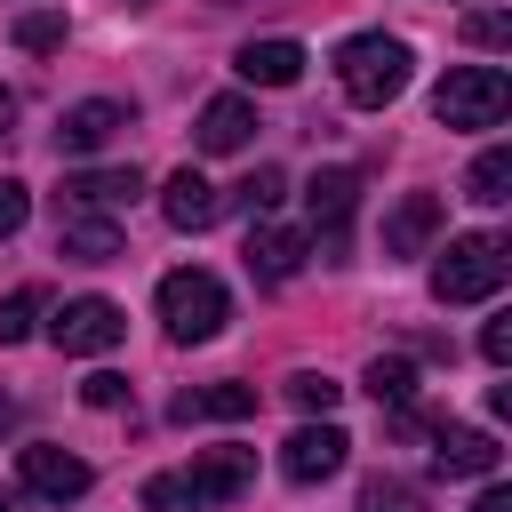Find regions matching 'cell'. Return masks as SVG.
I'll use <instances>...</instances> for the list:
<instances>
[{
    "mask_svg": "<svg viewBox=\"0 0 512 512\" xmlns=\"http://www.w3.org/2000/svg\"><path fill=\"white\" fill-rule=\"evenodd\" d=\"M256 480V448H208L184 472H152L144 480V512H216Z\"/></svg>",
    "mask_w": 512,
    "mask_h": 512,
    "instance_id": "obj_1",
    "label": "cell"
},
{
    "mask_svg": "<svg viewBox=\"0 0 512 512\" xmlns=\"http://www.w3.org/2000/svg\"><path fill=\"white\" fill-rule=\"evenodd\" d=\"M408 40H392V32H352L344 48H336V80H344V96L360 104V112H384L400 88H408Z\"/></svg>",
    "mask_w": 512,
    "mask_h": 512,
    "instance_id": "obj_2",
    "label": "cell"
},
{
    "mask_svg": "<svg viewBox=\"0 0 512 512\" xmlns=\"http://www.w3.org/2000/svg\"><path fill=\"white\" fill-rule=\"evenodd\" d=\"M504 280H512V240H496V232H464L432 264V296L440 304H488Z\"/></svg>",
    "mask_w": 512,
    "mask_h": 512,
    "instance_id": "obj_3",
    "label": "cell"
},
{
    "mask_svg": "<svg viewBox=\"0 0 512 512\" xmlns=\"http://www.w3.org/2000/svg\"><path fill=\"white\" fill-rule=\"evenodd\" d=\"M224 320H232V296H224V280H216V272L184 264V272H168V280H160V328H168L176 344H208Z\"/></svg>",
    "mask_w": 512,
    "mask_h": 512,
    "instance_id": "obj_4",
    "label": "cell"
},
{
    "mask_svg": "<svg viewBox=\"0 0 512 512\" xmlns=\"http://www.w3.org/2000/svg\"><path fill=\"white\" fill-rule=\"evenodd\" d=\"M512 112V80L496 64H456L440 88H432V120L440 128H496Z\"/></svg>",
    "mask_w": 512,
    "mask_h": 512,
    "instance_id": "obj_5",
    "label": "cell"
},
{
    "mask_svg": "<svg viewBox=\"0 0 512 512\" xmlns=\"http://www.w3.org/2000/svg\"><path fill=\"white\" fill-rule=\"evenodd\" d=\"M304 216H312V240L320 264H344L352 256V216H360V168H320L304 184Z\"/></svg>",
    "mask_w": 512,
    "mask_h": 512,
    "instance_id": "obj_6",
    "label": "cell"
},
{
    "mask_svg": "<svg viewBox=\"0 0 512 512\" xmlns=\"http://www.w3.org/2000/svg\"><path fill=\"white\" fill-rule=\"evenodd\" d=\"M128 336V312L112 304V296H72L56 320H48V344L56 352H72V360H96V352H112Z\"/></svg>",
    "mask_w": 512,
    "mask_h": 512,
    "instance_id": "obj_7",
    "label": "cell"
},
{
    "mask_svg": "<svg viewBox=\"0 0 512 512\" xmlns=\"http://www.w3.org/2000/svg\"><path fill=\"white\" fill-rule=\"evenodd\" d=\"M88 456H72V448H56V440H32V448H16V488L24 496H40V504H72V496H88Z\"/></svg>",
    "mask_w": 512,
    "mask_h": 512,
    "instance_id": "obj_8",
    "label": "cell"
},
{
    "mask_svg": "<svg viewBox=\"0 0 512 512\" xmlns=\"http://www.w3.org/2000/svg\"><path fill=\"white\" fill-rule=\"evenodd\" d=\"M344 456H352V440L320 416V424H296L288 440H280V472L296 480V488H320V480H336L344 472Z\"/></svg>",
    "mask_w": 512,
    "mask_h": 512,
    "instance_id": "obj_9",
    "label": "cell"
},
{
    "mask_svg": "<svg viewBox=\"0 0 512 512\" xmlns=\"http://www.w3.org/2000/svg\"><path fill=\"white\" fill-rule=\"evenodd\" d=\"M128 120H136V112H128L120 96H88V104H72V112L56 120V152H72V160H80V152H104Z\"/></svg>",
    "mask_w": 512,
    "mask_h": 512,
    "instance_id": "obj_10",
    "label": "cell"
},
{
    "mask_svg": "<svg viewBox=\"0 0 512 512\" xmlns=\"http://www.w3.org/2000/svg\"><path fill=\"white\" fill-rule=\"evenodd\" d=\"M56 256H72V264H112V256H128V240H120L112 216H96V208H64V224H56Z\"/></svg>",
    "mask_w": 512,
    "mask_h": 512,
    "instance_id": "obj_11",
    "label": "cell"
},
{
    "mask_svg": "<svg viewBox=\"0 0 512 512\" xmlns=\"http://www.w3.org/2000/svg\"><path fill=\"white\" fill-rule=\"evenodd\" d=\"M168 416L176 424H240V416H256V384H192V392H176L168 400Z\"/></svg>",
    "mask_w": 512,
    "mask_h": 512,
    "instance_id": "obj_12",
    "label": "cell"
},
{
    "mask_svg": "<svg viewBox=\"0 0 512 512\" xmlns=\"http://www.w3.org/2000/svg\"><path fill=\"white\" fill-rule=\"evenodd\" d=\"M432 464L456 472V480H488V472L504 464V448H496L488 432H472V424H432Z\"/></svg>",
    "mask_w": 512,
    "mask_h": 512,
    "instance_id": "obj_13",
    "label": "cell"
},
{
    "mask_svg": "<svg viewBox=\"0 0 512 512\" xmlns=\"http://www.w3.org/2000/svg\"><path fill=\"white\" fill-rule=\"evenodd\" d=\"M160 216H168L176 232H208V224L224 216V200H216V184H208L200 168H176V176L160 184Z\"/></svg>",
    "mask_w": 512,
    "mask_h": 512,
    "instance_id": "obj_14",
    "label": "cell"
},
{
    "mask_svg": "<svg viewBox=\"0 0 512 512\" xmlns=\"http://www.w3.org/2000/svg\"><path fill=\"white\" fill-rule=\"evenodd\" d=\"M440 232V192H400L384 216V256H424Z\"/></svg>",
    "mask_w": 512,
    "mask_h": 512,
    "instance_id": "obj_15",
    "label": "cell"
},
{
    "mask_svg": "<svg viewBox=\"0 0 512 512\" xmlns=\"http://www.w3.org/2000/svg\"><path fill=\"white\" fill-rule=\"evenodd\" d=\"M248 272H256L264 288H288V280L304 272V232H288V224H248Z\"/></svg>",
    "mask_w": 512,
    "mask_h": 512,
    "instance_id": "obj_16",
    "label": "cell"
},
{
    "mask_svg": "<svg viewBox=\"0 0 512 512\" xmlns=\"http://www.w3.org/2000/svg\"><path fill=\"white\" fill-rule=\"evenodd\" d=\"M232 72H240L248 88H296V80H304V48H296V40H248V48L232 56Z\"/></svg>",
    "mask_w": 512,
    "mask_h": 512,
    "instance_id": "obj_17",
    "label": "cell"
},
{
    "mask_svg": "<svg viewBox=\"0 0 512 512\" xmlns=\"http://www.w3.org/2000/svg\"><path fill=\"white\" fill-rule=\"evenodd\" d=\"M192 136H200V152H240V144L256 136V104H248V96H208Z\"/></svg>",
    "mask_w": 512,
    "mask_h": 512,
    "instance_id": "obj_18",
    "label": "cell"
},
{
    "mask_svg": "<svg viewBox=\"0 0 512 512\" xmlns=\"http://www.w3.org/2000/svg\"><path fill=\"white\" fill-rule=\"evenodd\" d=\"M136 192H144L136 168H72L64 176V208H96V216L120 208V200H136Z\"/></svg>",
    "mask_w": 512,
    "mask_h": 512,
    "instance_id": "obj_19",
    "label": "cell"
},
{
    "mask_svg": "<svg viewBox=\"0 0 512 512\" xmlns=\"http://www.w3.org/2000/svg\"><path fill=\"white\" fill-rule=\"evenodd\" d=\"M280 192H288V176H280V168H256V176H240V184H232V192H216V200H224V208H240V216H256V224H264V216H272V208H280Z\"/></svg>",
    "mask_w": 512,
    "mask_h": 512,
    "instance_id": "obj_20",
    "label": "cell"
},
{
    "mask_svg": "<svg viewBox=\"0 0 512 512\" xmlns=\"http://www.w3.org/2000/svg\"><path fill=\"white\" fill-rule=\"evenodd\" d=\"M464 184H472V200H480V208H504V200H512V152H504V144H488V152L472 160V176H464Z\"/></svg>",
    "mask_w": 512,
    "mask_h": 512,
    "instance_id": "obj_21",
    "label": "cell"
},
{
    "mask_svg": "<svg viewBox=\"0 0 512 512\" xmlns=\"http://www.w3.org/2000/svg\"><path fill=\"white\" fill-rule=\"evenodd\" d=\"M368 392H376V408H416V360H368Z\"/></svg>",
    "mask_w": 512,
    "mask_h": 512,
    "instance_id": "obj_22",
    "label": "cell"
},
{
    "mask_svg": "<svg viewBox=\"0 0 512 512\" xmlns=\"http://www.w3.org/2000/svg\"><path fill=\"white\" fill-rule=\"evenodd\" d=\"M288 400H296L304 416H328V408L344 400V384H336V376H320V368H296V376H288Z\"/></svg>",
    "mask_w": 512,
    "mask_h": 512,
    "instance_id": "obj_23",
    "label": "cell"
},
{
    "mask_svg": "<svg viewBox=\"0 0 512 512\" xmlns=\"http://www.w3.org/2000/svg\"><path fill=\"white\" fill-rule=\"evenodd\" d=\"M40 288H16V296H0V344H24L32 328H40Z\"/></svg>",
    "mask_w": 512,
    "mask_h": 512,
    "instance_id": "obj_24",
    "label": "cell"
},
{
    "mask_svg": "<svg viewBox=\"0 0 512 512\" xmlns=\"http://www.w3.org/2000/svg\"><path fill=\"white\" fill-rule=\"evenodd\" d=\"M16 48H32V56L64 48V16H56V8H32V16H16Z\"/></svg>",
    "mask_w": 512,
    "mask_h": 512,
    "instance_id": "obj_25",
    "label": "cell"
},
{
    "mask_svg": "<svg viewBox=\"0 0 512 512\" xmlns=\"http://www.w3.org/2000/svg\"><path fill=\"white\" fill-rule=\"evenodd\" d=\"M360 512H424V496H416L408 480H384V472H376V480L360 488Z\"/></svg>",
    "mask_w": 512,
    "mask_h": 512,
    "instance_id": "obj_26",
    "label": "cell"
},
{
    "mask_svg": "<svg viewBox=\"0 0 512 512\" xmlns=\"http://www.w3.org/2000/svg\"><path fill=\"white\" fill-rule=\"evenodd\" d=\"M464 40H472V48H504V40H512V16H504V8H480V16H464Z\"/></svg>",
    "mask_w": 512,
    "mask_h": 512,
    "instance_id": "obj_27",
    "label": "cell"
},
{
    "mask_svg": "<svg viewBox=\"0 0 512 512\" xmlns=\"http://www.w3.org/2000/svg\"><path fill=\"white\" fill-rule=\"evenodd\" d=\"M80 400H88V408H104V416H112V408H128V376H112V368H96V376L80 384Z\"/></svg>",
    "mask_w": 512,
    "mask_h": 512,
    "instance_id": "obj_28",
    "label": "cell"
},
{
    "mask_svg": "<svg viewBox=\"0 0 512 512\" xmlns=\"http://www.w3.org/2000/svg\"><path fill=\"white\" fill-rule=\"evenodd\" d=\"M24 216H32V192H24L16 176H0V240H16V232H24Z\"/></svg>",
    "mask_w": 512,
    "mask_h": 512,
    "instance_id": "obj_29",
    "label": "cell"
},
{
    "mask_svg": "<svg viewBox=\"0 0 512 512\" xmlns=\"http://www.w3.org/2000/svg\"><path fill=\"white\" fill-rule=\"evenodd\" d=\"M480 352L504 368V360H512V320H488V328H480Z\"/></svg>",
    "mask_w": 512,
    "mask_h": 512,
    "instance_id": "obj_30",
    "label": "cell"
},
{
    "mask_svg": "<svg viewBox=\"0 0 512 512\" xmlns=\"http://www.w3.org/2000/svg\"><path fill=\"white\" fill-rule=\"evenodd\" d=\"M472 512H512V488H504V480H488V488L472 496Z\"/></svg>",
    "mask_w": 512,
    "mask_h": 512,
    "instance_id": "obj_31",
    "label": "cell"
},
{
    "mask_svg": "<svg viewBox=\"0 0 512 512\" xmlns=\"http://www.w3.org/2000/svg\"><path fill=\"white\" fill-rule=\"evenodd\" d=\"M0 512H24V488H0Z\"/></svg>",
    "mask_w": 512,
    "mask_h": 512,
    "instance_id": "obj_32",
    "label": "cell"
},
{
    "mask_svg": "<svg viewBox=\"0 0 512 512\" xmlns=\"http://www.w3.org/2000/svg\"><path fill=\"white\" fill-rule=\"evenodd\" d=\"M8 120H16V96H8V88H0V136H8Z\"/></svg>",
    "mask_w": 512,
    "mask_h": 512,
    "instance_id": "obj_33",
    "label": "cell"
},
{
    "mask_svg": "<svg viewBox=\"0 0 512 512\" xmlns=\"http://www.w3.org/2000/svg\"><path fill=\"white\" fill-rule=\"evenodd\" d=\"M8 424H16V408H8V400H0V432H8Z\"/></svg>",
    "mask_w": 512,
    "mask_h": 512,
    "instance_id": "obj_34",
    "label": "cell"
},
{
    "mask_svg": "<svg viewBox=\"0 0 512 512\" xmlns=\"http://www.w3.org/2000/svg\"><path fill=\"white\" fill-rule=\"evenodd\" d=\"M128 8H152V0H128Z\"/></svg>",
    "mask_w": 512,
    "mask_h": 512,
    "instance_id": "obj_35",
    "label": "cell"
}]
</instances>
